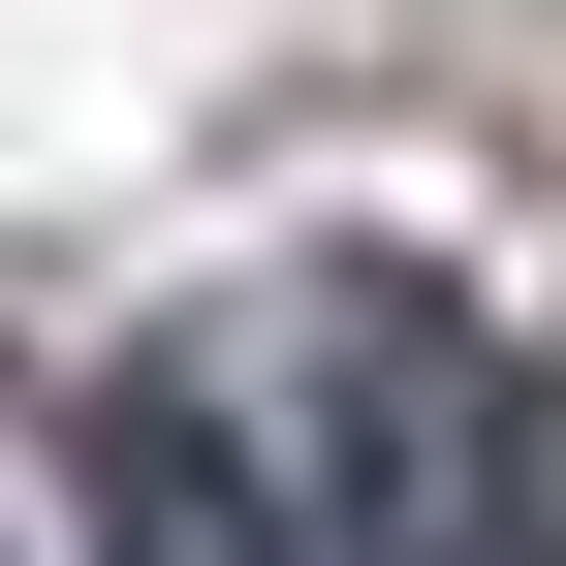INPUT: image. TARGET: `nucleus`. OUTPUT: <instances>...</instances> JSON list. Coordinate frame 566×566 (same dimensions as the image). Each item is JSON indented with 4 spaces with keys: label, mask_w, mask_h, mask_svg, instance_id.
Here are the masks:
<instances>
[{
    "label": "nucleus",
    "mask_w": 566,
    "mask_h": 566,
    "mask_svg": "<svg viewBox=\"0 0 566 566\" xmlns=\"http://www.w3.org/2000/svg\"><path fill=\"white\" fill-rule=\"evenodd\" d=\"M63 535L95 566H315V504H283V441L221 378H95L63 409Z\"/></svg>",
    "instance_id": "obj_2"
},
{
    "label": "nucleus",
    "mask_w": 566,
    "mask_h": 566,
    "mask_svg": "<svg viewBox=\"0 0 566 566\" xmlns=\"http://www.w3.org/2000/svg\"><path fill=\"white\" fill-rule=\"evenodd\" d=\"M315 566H472V315L441 283H346V409H315Z\"/></svg>",
    "instance_id": "obj_1"
}]
</instances>
